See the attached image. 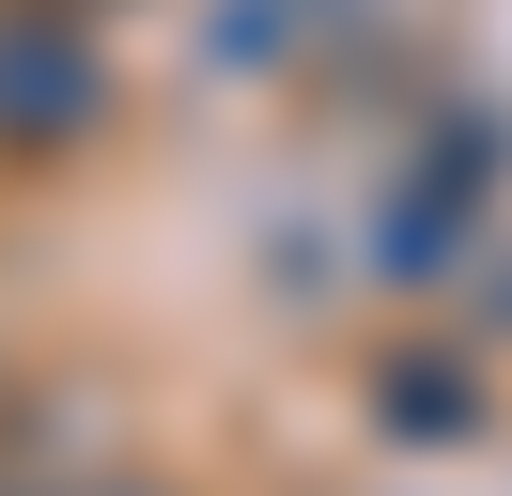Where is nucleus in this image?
<instances>
[{
  "label": "nucleus",
  "mask_w": 512,
  "mask_h": 496,
  "mask_svg": "<svg viewBox=\"0 0 512 496\" xmlns=\"http://www.w3.org/2000/svg\"><path fill=\"white\" fill-rule=\"evenodd\" d=\"M94 496H156V481H94Z\"/></svg>",
  "instance_id": "f03ea898"
},
{
  "label": "nucleus",
  "mask_w": 512,
  "mask_h": 496,
  "mask_svg": "<svg viewBox=\"0 0 512 496\" xmlns=\"http://www.w3.org/2000/svg\"><path fill=\"white\" fill-rule=\"evenodd\" d=\"M94 124V47L63 31V0H0V155H63Z\"/></svg>",
  "instance_id": "f257e3e1"
}]
</instances>
